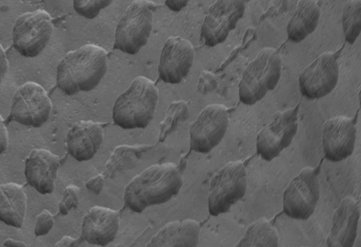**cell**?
Returning <instances> with one entry per match:
<instances>
[{
	"mask_svg": "<svg viewBox=\"0 0 361 247\" xmlns=\"http://www.w3.org/2000/svg\"><path fill=\"white\" fill-rule=\"evenodd\" d=\"M183 177L171 162L153 164L135 176L126 186L123 199L132 211L141 213L147 207L165 203L176 195Z\"/></svg>",
	"mask_w": 361,
	"mask_h": 247,
	"instance_id": "6da1fadb",
	"label": "cell"
},
{
	"mask_svg": "<svg viewBox=\"0 0 361 247\" xmlns=\"http://www.w3.org/2000/svg\"><path fill=\"white\" fill-rule=\"evenodd\" d=\"M106 51L87 44L67 52L56 68V85L66 95L88 92L100 83L108 67Z\"/></svg>",
	"mask_w": 361,
	"mask_h": 247,
	"instance_id": "7a4b0ae2",
	"label": "cell"
},
{
	"mask_svg": "<svg viewBox=\"0 0 361 247\" xmlns=\"http://www.w3.org/2000/svg\"><path fill=\"white\" fill-rule=\"evenodd\" d=\"M159 100L154 82L145 76H137L116 100L114 123L123 129L145 128L152 121Z\"/></svg>",
	"mask_w": 361,
	"mask_h": 247,
	"instance_id": "3957f363",
	"label": "cell"
},
{
	"mask_svg": "<svg viewBox=\"0 0 361 247\" xmlns=\"http://www.w3.org/2000/svg\"><path fill=\"white\" fill-rule=\"evenodd\" d=\"M281 74V58L274 48L262 49L243 71L238 85L241 102L252 105L276 86Z\"/></svg>",
	"mask_w": 361,
	"mask_h": 247,
	"instance_id": "277c9868",
	"label": "cell"
},
{
	"mask_svg": "<svg viewBox=\"0 0 361 247\" xmlns=\"http://www.w3.org/2000/svg\"><path fill=\"white\" fill-rule=\"evenodd\" d=\"M155 8L156 4L151 1H133L116 26L114 49L131 55L137 54L147 42Z\"/></svg>",
	"mask_w": 361,
	"mask_h": 247,
	"instance_id": "5b68a950",
	"label": "cell"
},
{
	"mask_svg": "<svg viewBox=\"0 0 361 247\" xmlns=\"http://www.w3.org/2000/svg\"><path fill=\"white\" fill-rule=\"evenodd\" d=\"M247 171L240 161L229 162L220 169L211 180L207 198L211 215L226 212L245 194Z\"/></svg>",
	"mask_w": 361,
	"mask_h": 247,
	"instance_id": "8992f818",
	"label": "cell"
},
{
	"mask_svg": "<svg viewBox=\"0 0 361 247\" xmlns=\"http://www.w3.org/2000/svg\"><path fill=\"white\" fill-rule=\"evenodd\" d=\"M54 32L50 15L37 9L21 14L12 32L13 46L23 56L34 58L45 49Z\"/></svg>",
	"mask_w": 361,
	"mask_h": 247,
	"instance_id": "52a82bcc",
	"label": "cell"
},
{
	"mask_svg": "<svg viewBox=\"0 0 361 247\" xmlns=\"http://www.w3.org/2000/svg\"><path fill=\"white\" fill-rule=\"evenodd\" d=\"M319 196L316 169L312 167H303L283 191V212L292 219L306 220L314 213Z\"/></svg>",
	"mask_w": 361,
	"mask_h": 247,
	"instance_id": "ba28073f",
	"label": "cell"
},
{
	"mask_svg": "<svg viewBox=\"0 0 361 247\" xmlns=\"http://www.w3.org/2000/svg\"><path fill=\"white\" fill-rule=\"evenodd\" d=\"M51 110V101L44 88L29 81L13 93L8 118L21 125L39 128L48 121Z\"/></svg>",
	"mask_w": 361,
	"mask_h": 247,
	"instance_id": "9c48e42d",
	"label": "cell"
},
{
	"mask_svg": "<svg viewBox=\"0 0 361 247\" xmlns=\"http://www.w3.org/2000/svg\"><path fill=\"white\" fill-rule=\"evenodd\" d=\"M228 125L227 108L220 104L206 106L189 128L191 150L208 153L219 144Z\"/></svg>",
	"mask_w": 361,
	"mask_h": 247,
	"instance_id": "30bf717a",
	"label": "cell"
},
{
	"mask_svg": "<svg viewBox=\"0 0 361 247\" xmlns=\"http://www.w3.org/2000/svg\"><path fill=\"white\" fill-rule=\"evenodd\" d=\"M297 130L298 107L277 112L257 134V155L264 160H272L291 143Z\"/></svg>",
	"mask_w": 361,
	"mask_h": 247,
	"instance_id": "8fae6325",
	"label": "cell"
},
{
	"mask_svg": "<svg viewBox=\"0 0 361 247\" xmlns=\"http://www.w3.org/2000/svg\"><path fill=\"white\" fill-rule=\"evenodd\" d=\"M245 11V1L218 0L207 11L204 18L200 38L208 47L224 42Z\"/></svg>",
	"mask_w": 361,
	"mask_h": 247,
	"instance_id": "7c38bea8",
	"label": "cell"
},
{
	"mask_svg": "<svg viewBox=\"0 0 361 247\" xmlns=\"http://www.w3.org/2000/svg\"><path fill=\"white\" fill-rule=\"evenodd\" d=\"M338 55L331 52L321 54L300 73L298 85L300 93L310 100L329 94L338 80Z\"/></svg>",
	"mask_w": 361,
	"mask_h": 247,
	"instance_id": "4fadbf2b",
	"label": "cell"
},
{
	"mask_svg": "<svg viewBox=\"0 0 361 247\" xmlns=\"http://www.w3.org/2000/svg\"><path fill=\"white\" fill-rule=\"evenodd\" d=\"M194 58L195 49L189 40L179 36L169 37L160 54L159 78L166 83H180L188 74Z\"/></svg>",
	"mask_w": 361,
	"mask_h": 247,
	"instance_id": "5bb4252c",
	"label": "cell"
},
{
	"mask_svg": "<svg viewBox=\"0 0 361 247\" xmlns=\"http://www.w3.org/2000/svg\"><path fill=\"white\" fill-rule=\"evenodd\" d=\"M355 139L356 126L351 118L341 115L329 119L322 128L325 158L334 162L345 159L353 152Z\"/></svg>",
	"mask_w": 361,
	"mask_h": 247,
	"instance_id": "9a60e30c",
	"label": "cell"
},
{
	"mask_svg": "<svg viewBox=\"0 0 361 247\" xmlns=\"http://www.w3.org/2000/svg\"><path fill=\"white\" fill-rule=\"evenodd\" d=\"M60 167V158L48 150H31L25 161L24 174L27 183L39 193H52Z\"/></svg>",
	"mask_w": 361,
	"mask_h": 247,
	"instance_id": "2e32d148",
	"label": "cell"
},
{
	"mask_svg": "<svg viewBox=\"0 0 361 247\" xmlns=\"http://www.w3.org/2000/svg\"><path fill=\"white\" fill-rule=\"evenodd\" d=\"M118 229V211L96 205L82 219L80 238L90 244L106 246L116 239Z\"/></svg>",
	"mask_w": 361,
	"mask_h": 247,
	"instance_id": "e0dca14e",
	"label": "cell"
},
{
	"mask_svg": "<svg viewBox=\"0 0 361 247\" xmlns=\"http://www.w3.org/2000/svg\"><path fill=\"white\" fill-rule=\"evenodd\" d=\"M360 217L358 202L351 196L344 198L334 212L326 239L327 247H353L357 235Z\"/></svg>",
	"mask_w": 361,
	"mask_h": 247,
	"instance_id": "ac0fdd59",
	"label": "cell"
},
{
	"mask_svg": "<svg viewBox=\"0 0 361 247\" xmlns=\"http://www.w3.org/2000/svg\"><path fill=\"white\" fill-rule=\"evenodd\" d=\"M104 140L101 125L91 120H80L69 128L66 146L69 155L78 162L92 159Z\"/></svg>",
	"mask_w": 361,
	"mask_h": 247,
	"instance_id": "d6986e66",
	"label": "cell"
},
{
	"mask_svg": "<svg viewBox=\"0 0 361 247\" xmlns=\"http://www.w3.org/2000/svg\"><path fill=\"white\" fill-rule=\"evenodd\" d=\"M200 223L192 219L172 221L154 234L145 247H197Z\"/></svg>",
	"mask_w": 361,
	"mask_h": 247,
	"instance_id": "ffe728a7",
	"label": "cell"
},
{
	"mask_svg": "<svg viewBox=\"0 0 361 247\" xmlns=\"http://www.w3.org/2000/svg\"><path fill=\"white\" fill-rule=\"evenodd\" d=\"M26 210L27 195L21 185L11 182L0 184V222L21 228Z\"/></svg>",
	"mask_w": 361,
	"mask_h": 247,
	"instance_id": "44dd1931",
	"label": "cell"
},
{
	"mask_svg": "<svg viewBox=\"0 0 361 247\" xmlns=\"http://www.w3.org/2000/svg\"><path fill=\"white\" fill-rule=\"evenodd\" d=\"M320 9L317 1H300L287 23L288 38L295 43L305 40L317 27Z\"/></svg>",
	"mask_w": 361,
	"mask_h": 247,
	"instance_id": "7402d4cb",
	"label": "cell"
},
{
	"mask_svg": "<svg viewBox=\"0 0 361 247\" xmlns=\"http://www.w3.org/2000/svg\"><path fill=\"white\" fill-rule=\"evenodd\" d=\"M276 229L265 217L251 223L234 247H279Z\"/></svg>",
	"mask_w": 361,
	"mask_h": 247,
	"instance_id": "603a6c76",
	"label": "cell"
},
{
	"mask_svg": "<svg viewBox=\"0 0 361 247\" xmlns=\"http://www.w3.org/2000/svg\"><path fill=\"white\" fill-rule=\"evenodd\" d=\"M149 149L147 145H119L112 152L106 163L104 176L113 178L123 170L133 167L142 153Z\"/></svg>",
	"mask_w": 361,
	"mask_h": 247,
	"instance_id": "cb8c5ba5",
	"label": "cell"
},
{
	"mask_svg": "<svg viewBox=\"0 0 361 247\" xmlns=\"http://www.w3.org/2000/svg\"><path fill=\"white\" fill-rule=\"evenodd\" d=\"M342 27L346 42L353 44L361 30V1H348L342 12Z\"/></svg>",
	"mask_w": 361,
	"mask_h": 247,
	"instance_id": "d4e9b609",
	"label": "cell"
},
{
	"mask_svg": "<svg viewBox=\"0 0 361 247\" xmlns=\"http://www.w3.org/2000/svg\"><path fill=\"white\" fill-rule=\"evenodd\" d=\"M189 116V109L185 102L176 101L169 104L166 110L165 117L159 124V141H164L166 138Z\"/></svg>",
	"mask_w": 361,
	"mask_h": 247,
	"instance_id": "484cf974",
	"label": "cell"
},
{
	"mask_svg": "<svg viewBox=\"0 0 361 247\" xmlns=\"http://www.w3.org/2000/svg\"><path fill=\"white\" fill-rule=\"evenodd\" d=\"M110 0H74L73 8L81 16L87 18H94L102 9L111 4Z\"/></svg>",
	"mask_w": 361,
	"mask_h": 247,
	"instance_id": "4316f807",
	"label": "cell"
},
{
	"mask_svg": "<svg viewBox=\"0 0 361 247\" xmlns=\"http://www.w3.org/2000/svg\"><path fill=\"white\" fill-rule=\"evenodd\" d=\"M80 192V188L75 185L71 184L66 186L58 204L59 212L62 215H67L71 210L78 207Z\"/></svg>",
	"mask_w": 361,
	"mask_h": 247,
	"instance_id": "83f0119b",
	"label": "cell"
},
{
	"mask_svg": "<svg viewBox=\"0 0 361 247\" xmlns=\"http://www.w3.org/2000/svg\"><path fill=\"white\" fill-rule=\"evenodd\" d=\"M54 215L48 210H42L36 217L34 234L35 236L47 234L54 227Z\"/></svg>",
	"mask_w": 361,
	"mask_h": 247,
	"instance_id": "f1b7e54d",
	"label": "cell"
},
{
	"mask_svg": "<svg viewBox=\"0 0 361 247\" xmlns=\"http://www.w3.org/2000/svg\"><path fill=\"white\" fill-rule=\"evenodd\" d=\"M87 189L95 194H99L104 186V176L103 174H97L90 178L85 183Z\"/></svg>",
	"mask_w": 361,
	"mask_h": 247,
	"instance_id": "f546056e",
	"label": "cell"
},
{
	"mask_svg": "<svg viewBox=\"0 0 361 247\" xmlns=\"http://www.w3.org/2000/svg\"><path fill=\"white\" fill-rule=\"evenodd\" d=\"M212 75L207 72H204L200 76V80L197 85L198 90L202 93H207L212 90V85L208 83H213Z\"/></svg>",
	"mask_w": 361,
	"mask_h": 247,
	"instance_id": "4dcf8cb0",
	"label": "cell"
},
{
	"mask_svg": "<svg viewBox=\"0 0 361 247\" xmlns=\"http://www.w3.org/2000/svg\"><path fill=\"white\" fill-rule=\"evenodd\" d=\"M8 145V133L4 120L0 114V155L4 152Z\"/></svg>",
	"mask_w": 361,
	"mask_h": 247,
	"instance_id": "1f68e13d",
	"label": "cell"
},
{
	"mask_svg": "<svg viewBox=\"0 0 361 247\" xmlns=\"http://www.w3.org/2000/svg\"><path fill=\"white\" fill-rule=\"evenodd\" d=\"M8 61L5 51L2 45L0 44V84L2 83L8 70Z\"/></svg>",
	"mask_w": 361,
	"mask_h": 247,
	"instance_id": "d6a6232c",
	"label": "cell"
},
{
	"mask_svg": "<svg viewBox=\"0 0 361 247\" xmlns=\"http://www.w3.org/2000/svg\"><path fill=\"white\" fill-rule=\"evenodd\" d=\"M54 247H81L80 241L78 239L70 236H64L59 240Z\"/></svg>",
	"mask_w": 361,
	"mask_h": 247,
	"instance_id": "836d02e7",
	"label": "cell"
},
{
	"mask_svg": "<svg viewBox=\"0 0 361 247\" xmlns=\"http://www.w3.org/2000/svg\"><path fill=\"white\" fill-rule=\"evenodd\" d=\"M188 0H167L165 1V4L172 11H180L187 4Z\"/></svg>",
	"mask_w": 361,
	"mask_h": 247,
	"instance_id": "e575fe53",
	"label": "cell"
},
{
	"mask_svg": "<svg viewBox=\"0 0 361 247\" xmlns=\"http://www.w3.org/2000/svg\"><path fill=\"white\" fill-rule=\"evenodd\" d=\"M4 247H27L26 243L20 240L8 238L3 243Z\"/></svg>",
	"mask_w": 361,
	"mask_h": 247,
	"instance_id": "d590c367",
	"label": "cell"
},
{
	"mask_svg": "<svg viewBox=\"0 0 361 247\" xmlns=\"http://www.w3.org/2000/svg\"><path fill=\"white\" fill-rule=\"evenodd\" d=\"M300 247H308V246H300Z\"/></svg>",
	"mask_w": 361,
	"mask_h": 247,
	"instance_id": "8d00e7d4",
	"label": "cell"
}]
</instances>
